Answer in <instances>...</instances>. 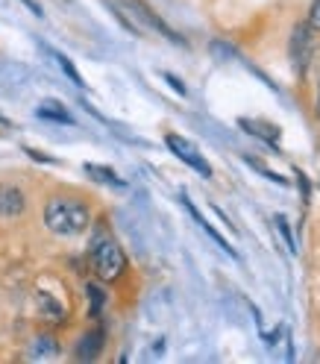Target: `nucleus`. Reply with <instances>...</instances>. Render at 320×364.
Returning <instances> with one entry per match:
<instances>
[{
  "mask_svg": "<svg viewBox=\"0 0 320 364\" xmlns=\"http://www.w3.org/2000/svg\"><path fill=\"white\" fill-rule=\"evenodd\" d=\"M85 259H88L91 273H95L100 282H118L127 273V253H124L121 241L115 238V232L109 230L106 220H100L95 226V232H91Z\"/></svg>",
  "mask_w": 320,
  "mask_h": 364,
  "instance_id": "nucleus-1",
  "label": "nucleus"
},
{
  "mask_svg": "<svg viewBox=\"0 0 320 364\" xmlns=\"http://www.w3.org/2000/svg\"><path fill=\"white\" fill-rule=\"evenodd\" d=\"M41 220L48 226V232L59 235V238H77L91 226V209L88 203L80 197H68V194H56L44 203Z\"/></svg>",
  "mask_w": 320,
  "mask_h": 364,
  "instance_id": "nucleus-2",
  "label": "nucleus"
},
{
  "mask_svg": "<svg viewBox=\"0 0 320 364\" xmlns=\"http://www.w3.org/2000/svg\"><path fill=\"white\" fill-rule=\"evenodd\" d=\"M288 53H291V65L297 77H303L309 71V65L317 53V30L309 27V21H303V24H297L291 30V44H288Z\"/></svg>",
  "mask_w": 320,
  "mask_h": 364,
  "instance_id": "nucleus-3",
  "label": "nucleus"
},
{
  "mask_svg": "<svg viewBox=\"0 0 320 364\" xmlns=\"http://www.w3.org/2000/svg\"><path fill=\"white\" fill-rule=\"evenodd\" d=\"M121 6L135 18V21H142L144 27H150L153 33H159V36H165L168 41H174V44H186V38H182L176 30H171L168 27V21L159 15L153 6H147L144 0H121Z\"/></svg>",
  "mask_w": 320,
  "mask_h": 364,
  "instance_id": "nucleus-4",
  "label": "nucleus"
},
{
  "mask_svg": "<svg viewBox=\"0 0 320 364\" xmlns=\"http://www.w3.org/2000/svg\"><path fill=\"white\" fill-rule=\"evenodd\" d=\"M165 144H168V150L179 159L182 165H188L191 171H197L200 176H206V179H212V165L206 162V156L188 141V139H182V135H176V132H168L165 135Z\"/></svg>",
  "mask_w": 320,
  "mask_h": 364,
  "instance_id": "nucleus-5",
  "label": "nucleus"
},
{
  "mask_svg": "<svg viewBox=\"0 0 320 364\" xmlns=\"http://www.w3.org/2000/svg\"><path fill=\"white\" fill-rule=\"evenodd\" d=\"M27 212V194L15 182L0 186V218H21Z\"/></svg>",
  "mask_w": 320,
  "mask_h": 364,
  "instance_id": "nucleus-6",
  "label": "nucleus"
},
{
  "mask_svg": "<svg viewBox=\"0 0 320 364\" xmlns=\"http://www.w3.org/2000/svg\"><path fill=\"white\" fill-rule=\"evenodd\" d=\"M106 344V329L103 326H91L88 332H82V338L77 341V361H95L103 353Z\"/></svg>",
  "mask_w": 320,
  "mask_h": 364,
  "instance_id": "nucleus-7",
  "label": "nucleus"
},
{
  "mask_svg": "<svg viewBox=\"0 0 320 364\" xmlns=\"http://www.w3.org/2000/svg\"><path fill=\"white\" fill-rule=\"evenodd\" d=\"M36 306H38V317L44 323H53V326H62L68 321V309L59 303V297L48 291H38L36 294Z\"/></svg>",
  "mask_w": 320,
  "mask_h": 364,
  "instance_id": "nucleus-8",
  "label": "nucleus"
},
{
  "mask_svg": "<svg viewBox=\"0 0 320 364\" xmlns=\"http://www.w3.org/2000/svg\"><path fill=\"white\" fill-rule=\"evenodd\" d=\"M238 127L247 129L250 135H256V139H262V141H267V144H273V147H279V132H282V129H279L277 124L262 121V118H241Z\"/></svg>",
  "mask_w": 320,
  "mask_h": 364,
  "instance_id": "nucleus-9",
  "label": "nucleus"
},
{
  "mask_svg": "<svg viewBox=\"0 0 320 364\" xmlns=\"http://www.w3.org/2000/svg\"><path fill=\"white\" fill-rule=\"evenodd\" d=\"M36 115L44 118V121H56V124H74L71 112H68L59 100H44V103L36 109Z\"/></svg>",
  "mask_w": 320,
  "mask_h": 364,
  "instance_id": "nucleus-10",
  "label": "nucleus"
},
{
  "mask_svg": "<svg viewBox=\"0 0 320 364\" xmlns=\"http://www.w3.org/2000/svg\"><path fill=\"white\" fill-rule=\"evenodd\" d=\"M59 355V341L56 335L50 332H44L33 341V350H30V358H56Z\"/></svg>",
  "mask_w": 320,
  "mask_h": 364,
  "instance_id": "nucleus-11",
  "label": "nucleus"
},
{
  "mask_svg": "<svg viewBox=\"0 0 320 364\" xmlns=\"http://www.w3.org/2000/svg\"><path fill=\"white\" fill-rule=\"evenodd\" d=\"M85 294H88V317H91V321H97L103 306H106V291L97 282H88L85 285Z\"/></svg>",
  "mask_w": 320,
  "mask_h": 364,
  "instance_id": "nucleus-12",
  "label": "nucleus"
},
{
  "mask_svg": "<svg viewBox=\"0 0 320 364\" xmlns=\"http://www.w3.org/2000/svg\"><path fill=\"white\" fill-rule=\"evenodd\" d=\"M85 173L91 176V179H97V182H106V186H112V188H124L127 182L112 171V168H103V165H85Z\"/></svg>",
  "mask_w": 320,
  "mask_h": 364,
  "instance_id": "nucleus-13",
  "label": "nucleus"
},
{
  "mask_svg": "<svg viewBox=\"0 0 320 364\" xmlns=\"http://www.w3.org/2000/svg\"><path fill=\"white\" fill-rule=\"evenodd\" d=\"M182 203H186V209H188V212H191V218H194V220H197V223H200V226H203V230H206V232H209V235H212V238H215V241H218V244H220V247H223V250H226V253H230V256H233V259H235V250H233V247H230V244H226V241H223V235H218V232H215V226H209V223H206V220H203V215H200V212H197V209H194V203H191V200H188V197H186V194H182Z\"/></svg>",
  "mask_w": 320,
  "mask_h": 364,
  "instance_id": "nucleus-14",
  "label": "nucleus"
},
{
  "mask_svg": "<svg viewBox=\"0 0 320 364\" xmlns=\"http://www.w3.org/2000/svg\"><path fill=\"white\" fill-rule=\"evenodd\" d=\"M50 56L56 59V65H59V68H62V71L68 74V80H74V85L85 88V80L80 77V71H77V68H74V62H71V59H68L65 53H59V50H50Z\"/></svg>",
  "mask_w": 320,
  "mask_h": 364,
  "instance_id": "nucleus-15",
  "label": "nucleus"
},
{
  "mask_svg": "<svg viewBox=\"0 0 320 364\" xmlns=\"http://www.w3.org/2000/svg\"><path fill=\"white\" fill-rule=\"evenodd\" d=\"M244 162H247V165H250V168H253V171H259V173H262V176H267V179H270V182H277V186H291V182H288V179H285V176H279V173H273V171H270V168H265V165H262V162H256V159H253V156H244Z\"/></svg>",
  "mask_w": 320,
  "mask_h": 364,
  "instance_id": "nucleus-16",
  "label": "nucleus"
},
{
  "mask_svg": "<svg viewBox=\"0 0 320 364\" xmlns=\"http://www.w3.org/2000/svg\"><path fill=\"white\" fill-rule=\"evenodd\" d=\"M277 230L282 232V238H285V244H288V253H297V241H294V232H291V226H288V220H285L282 215H277Z\"/></svg>",
  "mask_w": 320,
  "mask_h": 364,
  "instance_id": "nucleus-17",
  "label": "nucleus"
},
{
  "mask_svg": "<svg viewBox=\"0 0 320 364\" xmlns=\"http://www.w3.org/2000/svg\"><path fill=\"white\" fill-rule=\"evenodd\" d=\"M309 27L320 33V0H311V9H309Z\"/></svg>",
  "mask_w": 320,
  "mask_h": 364,
  "instance_id": "nucleus-18",
  "label": "nucleus"
},
{
  "mask_svg": "<svg viewBox=\"0 0 320 364\" xmlns=\"http://www.w3.org/2000/svg\"><path fill=\"white\" fill-rule=\"evenodd\" d=\"M24 153H27V156H33V159H36V162H50V165L56 162V159H53V156H44V153H38V150H33V147H24Z\"/></svg>",
  "mask_w": 320,
  "mask_h": 364,
  "instance_id": "nucleus-19",
  "label": "nucleus"
},
{
  "mask_svg": "<svg viewBox=\"0 0 320 364\" xmlns=\"http://www.w3.org/2000/svg\"><path fill=\"white\" fill-rule=\"evenodd\" d=\"M165 80H168V82H171V88H174V91H176V95H186V85H182V82H179V80H176V77H174V74H165Z\"/></svg>",
  "mask_w": 320,
  "mask_h": 364,
  "instance_id": "nucleus-20",
  "label": "nucleus"
},
{
  "mask_svg": "<svg viewBox=\"0 0 320 364\" xmlns=\"http://www.w3.org/2000/svg\"><path fill=\"white\" fill-rule=\"evenodd\" d=\"M12 129V121L9 118H4V115H0V135H6Z\"/></svg>",
  "mask_w": 320,
  "mask_h": 364,
  "instance_id": "nucleus-21",
  "label": "nucleus"
},
{
  "mask_svg": "<svg viewBox=\"0 0 320 364\" xmlns=\"http://www.w3.org/2000/svg\"><path fill=\"white\" fill-rule=\"evenodd\" d=\"M24 4H27V6H30V9H33V12H36V15H41V6H38V4H36V0H24Z\"/></svg>",
  "mask_w": 320,
  "mask_h": 364,
  "instance_id": "nucleus-22",
  "label": "nucleus"
},
{
  "mask_svg": "<svg viewBox=\"0 0 320 364\" xmlns=\"http://www.w3.org/2000/svg\"><path fill=\"white\" fill-rule=\"evenodd\" d=\"M317 115H320V95H317Z\"/></svg>",
  "mask_w": 320,
  "mask_h": 364,
  "instance_id": "nucleus-23",
  "label": "nucleus"
},
{
  "mask_svg": "<svg viewBox=\"0 0 320 364\" xmlns=\"http://www.w3.org/2000/svg\"><path fill=\"white\" fill-rule=\"evenodd\" d=\"M314 182H317V188H320V173H317V179H314Z\"/></svg>",
  "mask_w": 320,
  "mask_h": 364,
  "instance_id": "nucleus-24",
  "label": "nucleus"
}]
</instances>
